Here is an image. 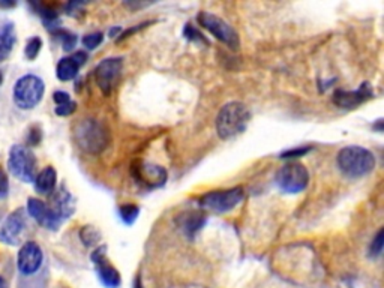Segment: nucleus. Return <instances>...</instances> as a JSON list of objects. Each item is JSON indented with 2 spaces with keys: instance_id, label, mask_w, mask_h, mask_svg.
I'll list each match as a JSON object with an SVG mask.
<instances>
[{
  "instance_id": "393cba45",
  "label": "nucleus",
  "mask_w": 384,
  "mask_h": 288,
  "mask_svg": "<svg viewBox=\"0 0 384 288\" xmlns=\"http://www.w3.org/2000/svg\"><path fill=\"white\" fill-rule=\"evenodd\" d=\"M42 48V40L40 36H33L26 44V48H24V56L28 57V60H35L40 56Z\"/></svg>"
},
{
  "instance_id": "7ed1b4c3",
  "label": "nucleus",
  "mask_w": 384,
  "mask_h": 288,
  "mask_svg": "<svg viewBox=\"0 0 384 288\" xmlns=\"http://www.w3.org/2000/svg\"><path fill=\"white\" fill-rule=\"evenodd\" d=\"M336 164L345 177L360 179L374 172L376 156L365 148L347 146L336 156Z\"/></svg>"
},
{
  "instance_id": "f3484780",
  "label": "nucleus",
  "mask_w": 384,
  "mask_h": 288,
  "mask_svg": "<svg viewBox=\"0 0 384 288\" xmlns=\"http://www.w3.org/2000/svg\"><path fill=\"white\" fill-rule=\"evenodd\" d=\"M17 42L16 26L11 20L0 18V64L9 57Z\"/></svg>"
},
{
  "instance_id": "5701e85b",
  "label": "nucleus",
  "mask_w": 384,
  "mask_h": 288,
  "mask_svg": "<svg viewBox=\"0 0 384 288\" xmlns=\"http://www.w3.org/2000/svg\"><path fill=\"white\" fill-rule=\"evenodd\" d=\"M140 215V208L134 203H125L119 208V216L126 225H132Z\"/></svg>"
},
{
  "instance_id": "f704fd0d",
  "label": "nucleus",
  "mask_w": 384,
  "mask_h": 288,
  "mask_svg": "<svg viewBox=\"0 0 384 288\" xmlns=\"http://www.w3.org/2000/svg\"><path fill=\"white\" fill-rule=\"evenodd\" d=\"M17 4L16 2H0V8L8 9V8H14Z\"/></svg>"
},
{
  "instance_id": "dca6fc26",
  "label": "nucleus",
  "mask_w": 384,
  "mask_h": 288,
  "mask_svg": "<svg viewBox=\"0 0 384 288\" xmlns=\"http://www.w3.org/2000/svg\"><path fill=\"white\" fill-rule=\"evenodd\" d=\"M53 206H50L54 213L59 216L60 220L65 221L68 220L69 216L74 213L76 210V204H74V198L68 192V189L65 186H60V189L54 191V196L52 198Z\"/></svg>"
},
{
  "instance_id": "e433bc0d",
  "label": "nucleus",
  "mask_w": 384,
  "mask_h": 288,
  "mask_svg": "<svg viewBox=\"0 0 384 288\" xmlns=\"http://www.w3.org/2000/svg\"><path fill=\"white\" fill-rule=\"evenodd\" d=\"M134 288H144V285H143V282H141L140 276H137L136 281H134Z\"/></svg>"
},
{
  "instance_id": "39448f33",
  "label": "nucleus",
  "mask_w": 384,
  "mask_h": 288,
  "mask_svg": "<svg viewBox=\"0 0 384 288\" xmlns=\"http://www.w3.org/2000/svg\"><path fill=\"white\" fill-rule=\"evenodd\" d=\"M45 84L42 78L33 74L23 76L14 86V102L21 110H32L42 101Z\"/></svg>"
},
{
  "instance_id": "4c0bfd02",
  "label": "nucleus",
  "mask_w": 384,
  "mask_h": 288,
  "mask_svg": "<svg viewBox=\"0 0 384 288\" xmlns=\"http://www.w3.org/2000/svg\"><path fill=\"white\" fill-rule=\"evenodd\" d=\"M0 288H8V282L5 278H2V276H0Z\"/></svg>"
},
{
  "instance_id": "f03ea898",
  "label": "nucleus",
  "mask_w": 384,
  "mask_h": 288,
  "mask_svg": "<svg viewBox=\"0 0 384 288\" xmlns=\"http://www.w3.org/2000/svg\"><path fill=\"white\" fill-rule=\"evenodd\" d=\"M251 120L249 108L239 101H233L225 104L215 120L216 132H218L220 138L232 140L236 136L242 134L248 128Z\"/></svg>"
},
{
  "instance_id": "7c9ffc66",
  "label": "nucleus",
  "mask_w": 384,
  "mask_h": 288,
  "mask_svg": "<svg viewBox=\"0 0 384 288\" xmlns=\"http://www.w3.org/2000/svg\"><path fill=\"white\" fill-rule=\"evenodd\" d=\"M42 140V131L40 126H32L29 129V136H28V144L29 146H38Z\"/></svg>"
},
{
  "instance_id": "423d86ee",
  "label": "nucleus",
  "mask_w": 384,
  "mask_h": 288,
  "mask_svg": "<svg viewBox=\"0 0 384 288\" xmlns=\"http://www.w3.org/2000/svg\"><path fill=\"white\" fill-rule=\"evenodd\" d=\"M309 184L308 168L300 162H290L281 167L275 176V185L284 194H299Z\"/></svg>"
},
{
  "instance_id": "a211bd4d",
  "label": "nucleus",
  "mask_w": 384,
  "mask_h": 288,
  "mask_svg": "<svg viewBox=\"0 0 384 288\" xmlns=\"http://www.w3.org/2000/svg\"><path fill=\"white\" fill-rule=\"evenodd\" d=\"M177 222L179 227L182 228V232L189 239H194V236L201 230L204 224H206V215L197 210L186 212L180 215V218H177Z\"/></svg>"
},
{
  "instance_id": "f257e3e1",
  "label": "nucleus",
  "mask_w": 384,
  "mask_h": 288,
  "mask_svg": "<svg viewBox=\"0 0 384 288\" xmlns=\"http://www.w3.org/2000/svg\"><path fill=\"white\" fill-rule=\"evenodd\" d=\"M77 146L89 155L102 153L110 144V131L95 119H81L72 129Z\"/></svg>"
},
{
  "instance_id": "2f4dec72",
  "label": "nucleus",
  "mask_w": 384,
  "mask_h": 288,
  "mask_svg": "<svg viewBox=\"0 0 384 288\" xmlns=\"http://www.w3.org/2000/svg\"><path fill=\"white\" fill-rule=\"evenodd\" d=\"M9 192V180H8V174L6 172L0 165V200H4L8 197Z\"/></svg>"
},
{
  "instance_id": "9b49d317",
  "label": "nucleus",
  "mask_w": 384,
  "mask_h": 288,
  "mask_svg": "<svg viewBox=\"0 0 384 288\" xmlns=\"http://www.w3.org/2000/svg\"><path fill=\"white\" fill-rule=\"evenodd\" d=\"M90 258L96 273H98L100 281L107 288H119L120 284H122V276H120V272L113 266L112 261L107 258V246L101 245L96 248L92 252Z\"/></svg>"
},
{
  "instance_id": "ddd939ff",
  "label": "nucleus",
  "mask_w": 384,
  "mask_h": 288,
  "mask_svg": "<svg viewBox=\"0 0 384 288\" xmlns=\"http://www.w3.org/2000/svg\"><path fill=\"white\" fill-rule=\"evenodd\" d=\"M26 212L21 208L9 213L0 227V242L9 246H17L21 242L24 230H26Z\"/></svg>"
},
{
  "instance_id": "9d476101",
  "label": "nucleus",
  "mask_w": 384,
  "mask_h": 288,
  "mask_svg": "<svg viewBox=\"0 0 384 288\" xmlns=\"http://www.w3.org/2000/svg\"><path fill=\"white\" fill-rule=\"evenodd\" d=\"M131 174L136 179V182L146 189L161 188L167 182V172L164 167L153 165L149 162L137 161L131 167Z\"/></svg>"
},
{
  "instance_id": "58836bf2",
  "label": "nucleus",
  "mask_w": 384,
  "mask_h": 288,
  "mask_svg": "<svg viewBox=\"0 0 384 288\" xmlns=\"http://www.w3.org/2000/svg\"><path fill=\"white\" fill-rule=\"evenodd\" d=\"M2 83H4V74L0 72V86H2Z\"/></svg>"
},
{
  "instance_id": "1a4fd4ad",
  "label": "nucleus",
  "mask_w": 384,
  "mask_h": 288,
  "mask_svg": "<svg viewBox=\"0 0 384 288\" xmlns=\"http://www.w3.org/2000/svg\"><path fill=\"white\" fill-rule=\"evenodd\" d=\"M122 69H124L122 57H108L101 60V62L96 65L93 71L95 81L105 96H110V93L113 92L120 74H122Z\"/></svg>"
},
{
  "instance_id": "b1692460",
  "label": "nucleus",
  "mask_w": 384,
  "mask_h": 288,
  "mask_svg": "<svg viewBox=\"0 0 384 288\" xmlns=\"http://www.w3.org/2000/svg\"><path fill=\"white\" fill-rule=\"evenodd\" d=\"M80 239H81V242L86 246H93V245L98 244V240L101 239V233L96 230L95 227L86 225V227L81 228Z\"/></svg>"
},
{
  "instance_id": "f8f14e48",
  "label": "nucleus",
  "mask_w": 384,
  "mask_h": 288,
  "mask_svg": "<svg viewBox=\"0 0 384 288\" xmlns=\"http://www.w3.org/2000/svg\"><path fill=\"white\" fill-rule=\"evenodd\" d=\"M42 263L44 252L38 244L33 240H28L26 244H23L17 256V268L23 276H33L38 273L42 268Z\"/></svg>"
},
{
  "instance_id": "c9c22d12",
  "label": "nucleus",
  "mask_w": 384,
  "mask_h": 288,
  "mask_svg": "<svg viewBox=\"0 0 384 288\" xmlns=\"http://www.w3.org/2000/svg\"><path fill=\"white\" fill-rule=\"evenodd\" d=\"M120 32H122V29H120V28H113V29L110 30V33H108V35H110L112 38H116L117 33H119V36H120Z\"/></svg>"
},
{
  "instance_id": "c85d7f7f",
  "label": "nucleus",
  "mask_w": 384,
  "mask_h": 288,
  "mask_svg": "<svg viewBox=\"0 0 384 288\" xmlns=\"http://www.w3.org/2000/svg\"><path fill=\"white\" fill-rule=\"evenodd\" d=\"M184 35L185 38L192 41V42H201V44H209V41L204 38V35L197 29L192 26V24H186L185 26V30H184Z\"/></svg>"
},
{
  "instance_id": "bb28decb",
  "label": "nucleus",
  "mask_w": 384,
  "mask_h": 288,
  "mask_svg": "<svg viewBox=\"0 0 384 288\" xmlns=\"http://www.w3.org/2000/svg\"><path fill=\"white\" fill-rule=\"evenodd\" d=\"M104 41V35L101 32H93V33H89L84 36V38L81 40L83 42V47L88 48V50H95L96 47H100Z\"/></svg>"
},
{
  "instance_id": "c756f323",
  "label": "nucleus",
  "mask_w": 384,
  "mask_h": 288,
  "mask_svg": "<svg viewBox=\"0 0 384 288\" xmlns=\"http://www.w3.org/2000/svg\"><path fill=\"white\" fill-rule=\"evenodd\" d=\"M77 110V102L76 101H69L64 105H57L56 107V114L60 116V117H66V116H71L72 113H76Z\"/></svg>"
},
{
  "instance_id": "aec40b11",
  "label": "nucleus",
  "mask_w": 384,
  "mask_h": 288,
  "mask_svg": "<svg viewBox=\"0 0 384 288\" xmlns=\"http://www.w3.org/2000/svg\"><path fill=\"white\" fill-rule=\"evenodd\" d=\"M80 68L81 66L76 62V59L72 56H68L59 60V64L56 66V76L60 81H71L78 76Z\"/></svg>"
},
{
  "instance_id": "a878e982",
  "label": "nucleus",
  "mask_w": 384,
  "mask_h": 288,
  "mask_svg": "<svg viewBox=\"0 0 384 288\" xmlns=\"http://www.w3.org/2000/svg\"><path fill=\"white\" fill-rule=\"evenodd\" d=\"M383 245H384V232H383V228H380L376 237L372 239V242L369 245V249H368L369 258H378L383 252Z\"/></svg>"
},
{
  "instance_id": "cd10ccee",
  "label": "nucleus",
  "mask_w": 384,
  "mask_h": 288,
  "mask_svg": "<svg viewBox=\"0 0 384 288\" xmlns=\"http://www.w3.org/2000/svg\"><path fill=\"white\" fill-rule=\"evenodd\" d=\"M312 150V146H297L293 149H288L281 153V160H294V158H302L306 153Z\"/></svg>"
},
{
  "instance_id": "473e14b6",
  "label": "nucleus",
  "mask_w": 384,
  "mask_h": 288,
  "mask_svg": "<svg viewBox=\"0 0 384 288\" xmlns=\"http://www.w3.org/2000/svg\"><path fill=\"white\" fill-rule=\"evenodd\" d=\"M53 100H54L56 105H64V104L72 101V100H71V96H69V93H66V92H64V90H57V92H54Z\"/></svg>"
},
{
  "instance_id": "412c9836",
  "label": "nucleus",
  "mask_w": 384,
  "mask_h": 288,
  "mask_svg": "<svg viewBox=\"0 0 384 288\" xmlns=\"http://www.w3.org/2000/svg\"><path fill=\"white\" fill-rule=\"evenodd\" d=\"M30 6L35 9L36 14H38L42 18L47 29L54 30V29L59 28V12L52 5L41 4V2H33V4H30Z\"/></svg>"
},
{
  "instance_id": "20e7f679",
  "label": "nucleus",
  "mask_w": 384,
  "mask_h": 288,
  "mask_svg": "<svg viewBox=\"0 0 384 288\" xmlns=\"http://www.w3.org/2000/svg\"><path fill=\"white\" fill-rule=\"evenodd\" d=\"M245 198V191L242 186H234L230 189L210 191L198 198L200 208L213 213H228L234 210Z\"/></svg>"
},
{
  "instance_id": "72a5a7b5",
  "label": "nucleus",
  "mask_w": 384,
  "mask_h": 288,
  "mask_svg": "<svg viewBox=\"0 0 384 288\" xmlns=\"http://www.w3.org/2000/svg\"><path fill=\"white\" fill-rule=\"evenodd\" d=\"M148 24H149V23H141V24H140V26H137V28H129L128 30H125V32L122 33V36H119V40H117V41H122V40L128 38V36H131V35H134V33H136V32H138L140 29H143V28H146V26H148Z\"/></svg>"
},
{
  "instance_id": "4468645a",
  "label": "nucleus",
  "mask_w": 384,
  "mask_h": 288,
  "mask_svg": "<svg viewBox=\"0 0 384 288\" xmlns=\"http://www.w3.org/2000/svg\"><path fill=\"white\" fill-rule=\"evenodd\" d=\"M374 98V89L369 83H362L356 90L338 89L333 93V104L344 110H353V108L362 105L364 102Z\"/></svg>"
},
{
  "instance_id": "0eeeda50",
  "label": "nucleus",
  "mask_w": 384,
  "mask_h": 288,
  "mask_svg": "<svg viewBox=\"0 0 384 288\" xmlns=\"http://www.w3.org/2000/svg\"><path fill=\"white\" fill-rule=\"evenodd\" d=\"M197 21L203 29H206L209 33H212L216 40L221 41L224 45H227L230 50L236 52L240 48V38L236 29L228 24L221 17L212 14L209 11H201Z\"/></svg>"
},
{
  "instance_id": "6ab92c4d",
  "label": "nucleus",
  "mask_w": 384,
  "mask_h": 288,
  "mask_svg": "<svg viewBox=\"0 0 384 288\" xmlns=\"http://www.w3.org/2000/svg\"><path fill=\"white\" fill-rule=\"evenodd\" d=\"M33 182H35L36 192H40V194L42 196H50L52 192L56 191V185H57L56 168L52 165L42 168V172L40 174H36Z\"/></svg>"
},
{
  "instance_id": "ea45409f",
  "label": "nucleus",
  "mask_w": 384,
  "mask_h": 288,
  "mask_svg": "<svg viewBox=\"0 0 384 288\" xmlns=\"http://www.w3.org/2000/svg\"><path fill=\"white\" fill-rule=\"evenodd\" d=\"M65 288H69V287H65Z\"/></svg>"
},
{
  "instance_id": "2eb2a0df",
  "label": "nucleus",
  "mask_w": 384,
  "mask_h": 288,
  "mask_svg": "<svg viewBox=\"0 0 384 288\" xmlns=\"http://www.w3.org/2000/svg\"><path fill=\"white\" fill-rule=\"evenodd\" d=\"M28 212L36 222L47 228V230L57 232L60 225L64 224V221L59 218L54 210L40 198L32 197L28 200Z\"/></svg>"
},
{
  "instance_id": "4be33fe9",
  "label": "nucleus",
  "mask_w": 384,
  "mask_h": 288,
  "mask_svg": "<svg viewBox=\"0 0 384 288\" xmlns=\"http://www.w3.org/2000/svg\"><path fill=\"white\" fill-rule=\"evenodd\" d=\"M53 35L56 36V38L60 41V44H62V48L65 52H72L77 45V35L72 33L66 29H54L53 30Z\"/></svg>"
},
{
  "instance_id": "6e6552de",
  "label": "nucleus",
  "mask_w": 384,
  "mask_h": 288,
  "mask_svg": "<svg viewBox=\"0 0 384 288\" xmlns=\"http://www.w3.org/2000/svg\"><path fill=\"white\" fill-rule=\"evenodd\" d=\"M36 158L33 152L21 144H16L9 150L8 170L24 184H30L36 177Z\"/></svg>"
}]
</instances>
